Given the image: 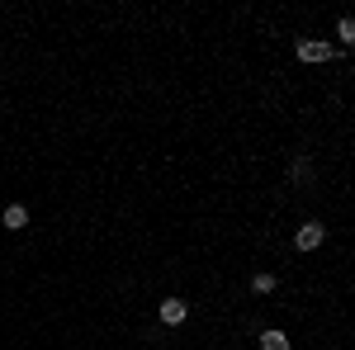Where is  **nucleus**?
Returning a JSON list of instances; mask_svg holds the SVG:
<instances>
[{
	"mask_svg": "<svg viewBox=\"0 0 355 350\" xmlns=\"http://www.w3.org/2000/svg\"><path fill=\"white\" fill-rule=\"evenodd\" d=\"M322 242H327V227H322L318 218H308L299 232H294V246H299V251H318Z\"/></svg>",
	"mask_w": 355,
	"mask_h": 350,
	"instance_id": "f257e3e1",
	"label": "nucleus"
},
{
	"mask_svg": "<svg viewBox=\"0 0 355 350\" xmlns=\"http://www.w3.org/2000/svg\"><path fill=\"white\" fill-rule=\"evenodd\" d=\"M299 57H303V62H331V57H336V48H331L327 38H303V43H299Z\"/></svg>",
	"mask_w": 355,
	"mask_h": 350,
	"instance_id": "f03ea898",
	"label": "nucleus"
},
{
	"mask_svg": "<svg viewBox=\"0 0 355 350\" xmlns=\"http://www.w3.org/2000/svg\"><path fill=\"white\" fill-rule=\"evenodd\" d=\"M157 317H162L166 326H180L185 317H190V303H185V298H162V308H157Z\"/></svg>",
	"mask_w": 355,
	"mask_h": 350,
	"instance_id": "7ed1b4c3",
	"label": "nucleus"
},
{
	"mask_svg": "<svg viewBox=\"0 0 355 350\" xmlns=\"http://www.w3.org/2000/svg\"><path fill=\"white\" fill-rule=\"evenodd\" d=\"M0 222H5L10 232H24V227H28V209H24V204H10V209L0 213Z\"/></svg>",
	"mask_w": 355,
	"mask_h": 350,
	"instance_id": "20e7f679",
	"label": "nucleus"
},
{
	"mask_svg": "<svg viewBox=\"0 0 355 350\" xmlns=\"http://www.w3.org/2000/svg\"><path fill=\"white\" fill-rule=\"evenodd\" d=\"M261 350H289V331L266 326V331H261Z\"/></svg>",
	"mask_w": 355,
	"mask_h": 350,
	"instance_id": "39448f33",
	"label": "nucleus"
},
{
	"mask_svg": "<svg viewBox=\"0 0 355 350\" xmlns=\"http://www.w3.org/2000/svg\"><path fill=\"white\" fill-rule=\"evenodd\" d=\"M251 294H261V298L275 294V274L270 270H256V274H251Z\"/></svg>",
	"mask_w": 355,
	"mask_h": 350,
	"instance_id": "423d86ee",
	"label": "nucleus"
},
{
	"mask_svg": "<svg viewBox=\"0 0 355 350\" xmlns=\"http://www.w3.org/2000/svg\"><path fill=\"white\" fill-rule=\"evenodd\" d=\"M336 38H341V48H351V43H355V24L346 19V15L336 19Z\"/></svg>",
	"mask_w": 355,
	"mask_h": 350,
	"instance_id": "0eeeda50",
	"label": "nucleus"
}]
</instances>
